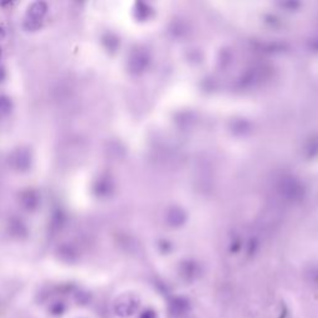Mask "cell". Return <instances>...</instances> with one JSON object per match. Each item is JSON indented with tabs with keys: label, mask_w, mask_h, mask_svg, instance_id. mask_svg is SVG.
<instances>
[{
	"label": "cell",
	"mask_w": 318,
	"mask_h": 318,
	"mask_svg": "<svg viewBox=\"0 0 318 318\" xmlns=\"http://www.w3.org/2000/svg\"><path fill=\"white\" fill-rule=\"evenodd\" d=\"M139 300L136 295L127 294L119 297L114 305V311L121 317H129L138 310Z\"/></svg>",
	"instance_id": "1"
},
{
	"label": "cell",
	"mask_w": 318,
	"mask_h": 318,
	"mask_svg": "<svg viewBox=\"0 0 318 318\" xmlns=\"http://www.w3.org/2000/svg\"><path fill=\"white\" fill-rule=\"evenodd\" d=\"M10 164L19 172H26L31 167V153L26 148H19L10 156Z\"/></svg>",
	"instance_id": "2"
},
{
	"label": "cell",
	"mask_w": 318,
	"mask_h": 318,
	"mask_svg": "<svg viewBox=\"0 0 318 318\" xmlns=\"http://www.w3.org/2000/svg\"><path fill=\"white\" fill-rule=\"evenodd\" d=\"M20 204L25 210H35L40 204V197L35 190H25L20 194Z\"/></svg>",
	"instance_id": "3"
},
{
	"label": "cell",
	"mask_w": 318,
	"mask_h": 318,
	"mask_svg": "<svg viewBox=\"0 0 318 318\" xmlns=\"http://www.w3.org/2000/svg\"><path fill=\"white\" fill-rule=\"evenodd\" d=\"M147 62H148V57H147L146 52L143 51H136L132 54V56L129 57L128 61V69L131 70L134 74H138V72L143 71L147 66Z\"/></svg>",
	"instance_id": "4"
},
{
	"label": "cell",
	"mask_w": 318,
	"mask_h": 318,
	"mask_svg": "<svg viewBox=\"0 0 318 318\" xmlns=\"http://www.w3.org/2000/svg\"><path fill=\"white\" fill-rule=\"evenodd\" d=\"M47 12V4L44 1H35L27 7L26 19L36 20V21H41L44 16Z\"/></svg>",
	"instance_id": "5"
},
{
	"label": "cell",
	"mask_w": 318,
	"mask_h": 318,
	"mask_svg": "<svg viewBox=\"0 0 318 318\" xmlns=\"http://www.w3.org/2000/svg\"><path fill=\"white\" fill-rule=\"evenodd\" d=\"M189 307L190 306L188 300L183 299V297H177V299H174L170 302L169 311L174 317H180L189 311Z\"/></svg>",
	"instance_id": "6"
},
{
	"label": "cell",
	"mask_w": 318,
	"mask_h": 318,
	"mask_svg": "<svg viewBox=\"0 0 318 318\" xmlns=\"http://www.w3.org/2000/svg\"><path fill=\"white\" fill-rule=\"evenodd\" d=\"M184 212H183L182 210L178 209V208H173L169 212V214H168L167 220L170 225H173V226H178V225L184 222Z\"/></svg>",
	"instance_id": "7"
},
{
	"label": "cell",
	"mask_w": 318,
	"mask_h": 318,
	"mask_svg": "<svg viewBox=\"0 0 318 318\" xmlns=\"http://www.w3.org/2000/svg\"><path fill=\"white\" fill-rule=\"evenodd\" d=\"M10 231L15 236H24L26 234V227L24 226V224L21 221L14 219L11 221V224H10Z\"/></svg>",
	"instance_id": "8"
},
{
	"label": "cell",
	"mask_w": 318,
	"mask_h": 318,
	"mask_svg": "<svg viewBox=\"0 0 318 318\" xmlns=\"http://www.w3.org/2000/svg\"><path fill=\"white\" fill-rule=\"evenodd\" d=\"M12 108V104L9 97L0 96V117H4L10 113Z\"/></svg>",
	"instance_id": "9"
},
{
	"label": "cell",
	"mask_w": 318,
	"mask_h": 318,
	"mask_svg": "<svg viewBox=\"0 0 318 318\" xmlns=\"http://www.w3.org/2000/svg\"><path fill=\"white\" fill-rule=\"evenodd\" d=\"M197 266H195V264H193V262H187V264H184V266H183V275H184V277H187V279H194L195 275H197Z\"/></svg>",
	"instance_id": "10"
},
{
	"label": "cell",
	"mask_w": 318,
	"mask_h": 318,
	"mask_svg": "<svg viewBox=\"0 0 318 318\" xmlns=\"http://www.w3.org/2000/svg\"><path fill=\"white\" fill-rule=\"evenodd\" d=\"M24 27L29 31H35L39 27H41V21H36V20H31V19H26L25 17L24 20Z\"/></svg>",
	"instance_id": "11"
},
{
	"label": "cell",
	"mask_w": 318,
	"mask_h": 318,
	"mask_svg": "<svg viewBox=\"0 0 318 318\" xmlns=\"http://www.w3.org/2000/svg\"><path fill=\"white\" fill-rule=\"evenodd\" d=\"M50 311H51V314L55 315V316L62 315L65 311V305L62 304V302H56V304L52 305L51 309H50Z\"/></svg>",
	"instance_id": "12"
},
{
	"label": "cell",
	"mask_w": 318,
	"mask_h": 318,
	"mask_svg": "<svg viewBox=\"0 0 318 318\" xmlns=\"http://www.w3.org/2000/svg\"><path fill=\"white\" fill-rule=\"evenodd\" d=\"M139 318H157V315L153 310H146V311L142 312Z\"/></svg>",
	"instance_id": "13"
},
{
	"label": "cell",
	"mask_w": 318,
	"mask_h": 318,
	"mask_svg": "<svg viewBox=\"0 0 318 318\" xmlns=\"http://www.w3.org/2000/svg\"><path fill=\"white\" fill-rule=\"evenodd\" d=\"M310 280H311V282H314L315 285H318V269H315L314 271L310 274Z\"/></svg>",
	"instance_id": "14"
},
{
	"label": "cell",
	"mask_w": 318,
	"mask_h": 318,
	"mask_svg": "<svg viewBox=\"0 0 318 318\" xmlns=\"http://www.w3.org/2000/svg\"><path fill=\"white\" fill-rule=\"evenodd\" d=\"M5 76H6V75H5V70H4V69H2V67H1V66H0V82H2V81H4Z\"/></svg>",
	"instance_id": "15"
},
{
	"label": "cell",
	"mask_w": 318,
	"mask_h": 318,
	"mask_svg": "<svg viewBox=\"0 0 318 318\" xmlns=\"http://www.w3.org/2000/svg\"><path fill=\"white\" fill-rule=\"evenodd\" d=\"M4 36H5V30H4V27L0 26V40L4 39Z\"/></svg>",
	"instance_id": "16"
},
{
	"label": "cell",
	"mask_w": 318,
	"mask_h": 318,
	"mask_svg": "<svg viewBox=\"0 0 318 318\" xmlns=\"http://www.w3.org/2000/svg\"><path fill=\"white\" fill-rule=\"evenodd\" d=\"M0 57H1V49H0Z\"/></svg>",
	"instance_id": "17"
}]
</instances>
